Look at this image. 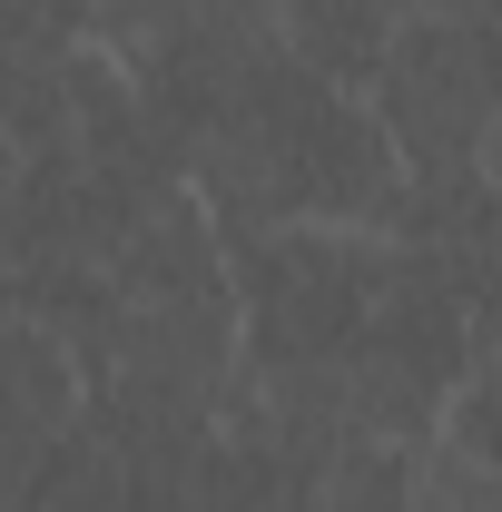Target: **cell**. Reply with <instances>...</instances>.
<instances>
[{
    "instance_id": "cell-2",
    "label": "cell",
    "mask_w": 502,
    "mask_h": 512,
    "mask_svg": "<svg viewBox=\"0 0 502 512\" xmlns=\"http://www.w3.org/2000/svg\"><path fill=\"white\" fill-rule=\"evenodd\" d=\"M89 414V394H79V365H69V345L50 335L40 316H0V444L20 453H50Z\"/></svg>"
},
{
    "instance_id": "cell-1",
    "label": "cell",
    "mask_w": 502,
    "mask_h": 512,
    "mask_svg": "<svg viewBox=\"0 0 502 512\" xmlns=\"http://www.w3.org/2000/svg\"><path fill=\"white\" fill-rule=\"evenodd\" d=\"M493 60L473 40V20H404L384 40L375 79H365V119L384 128L394 168L434 197L483 188L473 158H483V119H493Z\"/></svg>"
},
{
    "instance_id": "cell-3",
    "label": "cell",
    "mask_w": 502,
    "mask_h": 512,
    "mask_svg": "<svg viewBox=\"0 0 502 512\" xmlns=\"http://www.w3.org/2000/svg\"><path fill=\"white\" fill-rule=\"evenodd\" d=\"M20 10H30L50 40H69V30H89V10H99V0H20Z\"/></svg>"
}]
</instances>
